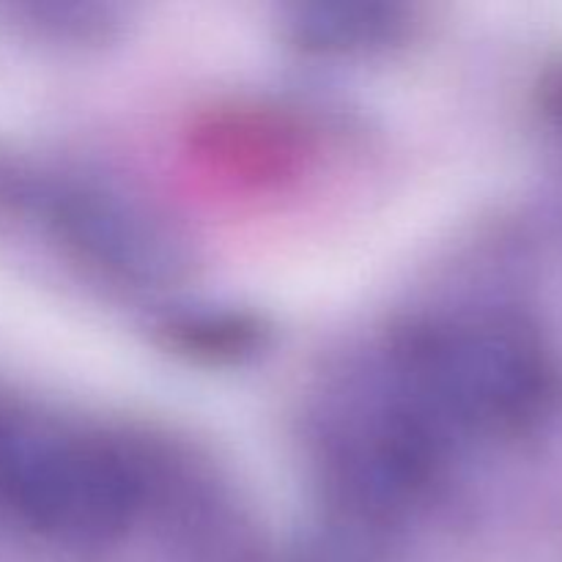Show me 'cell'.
<instances>
[{
    "instance_id": "6da1fadb",
    "label": "cell",
    "mask_w": 562,
    "mask_h": 562,
    "mask_svg": "<svg viewBox=\"0 0 562 562\" xmlns=\"http://www.w3.org/2000/svg\"><path fill=\"white\" fill-rule=\"evenodd\" d=\"M549 395L552 373L530 335L492 318H450L401 340L384 412L442 461L456 439L530 426Z\"/></svg>"
},
{
    "instance_id": "7a4b0ae2",
    "label": "cell",
    "mask_w": 562,
    "mask_h": 562,
    "mask_svg": "<svg viewBox=\"0 0 562 562\" xmlns=\"http://www.w3.org/2000/svg\"><path fill=\"white\" fill-rule=\"evenodd\" d=\"M140 508L135 464L104 439L0 409V516L71 549L119 538Z\"/></svg>"
}]
</instances>
